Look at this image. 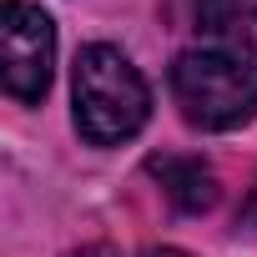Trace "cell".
Wrapping results in <instances>:
<instances>
[{
  "mask_svg": "<svg viewBox=\"0 0 257 257\" xmlns=\"http://www.w3.org/2000/svg\"><path fill=\"white\" fill-rule=\"evenodd\" d=\"M147 257H187V252H172V247H167V252H147Z\"/></svg>",
  "mask_w": 257,
  "mask_h": 257,
  "instance_id": "6",
  "label": "cell"
},
{
  "mask_svg": "<svg viewBox=\"0 0 257 257\" xmlns=\"http://www.w3.org/2000/svg\"><path fill=\"white\" fill-rule=\"evenodd\" d=\"M152 172L162 177L167 197L177 207H187V212H207L217 202V177L197 157H152Z\"/></svg>",
  "mask_w": 257,
  "mask_h": 257,
  "instance_id": "5",
  "label": "cell"
},
{
  "mask_svg": "<svg viewBox=\"0 0 257 257\" xmlns=\"http://www.w3.org/2000/svg\"><path fill=\"white\" fill-rule=\"evenodd\" d=\"M56 66V26L41 6L6 0L0 11V71L16 101H41Z\"/></svg>",
  "mask_w": 257,
  "mask_h": 257,
  "instance_id": "3",
  "label": "cell"
},
{
  "mask_svg": "<svg viewBox=\"0 0 257 257\" xmlns=\"http://www.w3.org/2000/svg\"><path fill=\"white\" fill-rule=\"evenodd\" d=\"M192 26L207 46L257 51V0H192Z\"/></svg>",
  "mask_w": 257,
  "mask_h": 257,
  "instance_id": "4",
  "label": "cell"
},
{
  "mask_svg": "<svg viewBox=\"0 0 257 257\" xmlns=\"http://www.w3.org/2000/svg\"><path fill=\"white\" fill-rule=\"evenodd\" d=\"M71 96H76V132L91 147L132 142L152 116V91H147L142 71L116 46H86L76 56Z\"/></svg>",
  "mask_w": 257,
  "mask_h": 257,
  "instance_id": "2",
  "label": "cell"
},
{
  "mask_svg": "<svg viewBox=\"0 0 257 257\" xmlns=\"http://www.w3.org/2000/svg\"><path fill=\"white\" fill-rule=\"evenodd\" d=\"M172 96L202 132H232L257 116V51L197 46L172 66Z\"/></svg>",
  "mask_w": 257,
  "mask_h": 257,
  "instance_id": "1",
  "label": "cell"
}]
</instances>
